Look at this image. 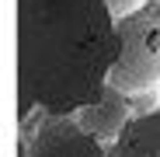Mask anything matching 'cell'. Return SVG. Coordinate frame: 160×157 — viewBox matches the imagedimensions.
<instances>
[{"label": "cell", "instance_id": "cell-1", "mask_svg": "<svg viewBox=\"0 0 160 157\" xmlns=\"http://www.w3.org/2000/svg\"><path fill=\"white\" fill-rule=\"evenodd\" d=\"M118 18L108 0H18V108L77 115L101 98L118 63Z\"/></svg>", "mask_w": 160, "mask_h": 157}, {"label": "cell", "instance_id": "cell-2", "mask_svg": "<svg viewBox=\"0 0 160 157\" xmlns=\"http://www.w3.org/2000/svg\"><path fill=\"white\" fill-rule=\"evenodd\" d=\"M118 63L108 77V87L122 91L129 101L160 105V7L146 4L143 11L118 18Z\"/></svg>", "mask_w": 160, "mask_h": 157}, {"label": "cell", "instance_id": "cell-3", "mask_svg": "<svg viewBox=\"0 0 160 157\" xmlns=\"http://www.w3.org/2000/svg\"><path fill=\"white\" fill-rule=\"evenodd\" d=\"M21 157H108V147L91 136L77 115H38V126L24 129Z\"/></svg>", "mask_w": 160, "mask_h": 157}, {"label": "cell", "instance_id": "cell-4", "mask_svg": "<svg viewBox=\"0 0 160 157\" xmlns=\"http://www.w3.org/2000/svg\"><path fill=\"white\" fill-rule=\"evenodd\" d=\"M136 115H139V112H132V101H129L122 91L104 87L98 101H91L87 108L77 112V122L84 126L91 136H98L104 147H112L125 129H129V122L136 119Z\"/></svg>", "mask_w": 160, "mask_h": 157}, {"label": "cell", "instance_id": "cell-5", "mask_svg": "<svg viewBox=\"0 0 160 157\" xmlns=\"http://www.w3.org/2000/svg\"><path fill=\"white\" fill-rule=\"evenodd\" d=\"M108 157H160V108L139 112L108 147Z\"/></svg>", "mask_w": 160, "mask_h": 157}, {"label": "cell", "instance_id": "cell-6", "mask_svg": "<svg viewBox=\"0 0 160 157\" xmlns=\"http://www.w3.org/2000/svg\"><path fill=\"white\" fill-rule=\"evenodd\" d=\"M150 4V0H108V7L115 11V18H129V14H136Z\"/></svg>", "mask_w": 160, "mask_h": 157}, {"label": "cell", "instance_id": "cell-7", "mask_svg": "<svg viewBox=\"0 0 160 157\" xmlns=\"http://www.w3.org/2000/svg\"><path fill=\"white\" fill-rule=\"evenodd\" d=\"M150 4H157V7H160V0H150Z\"/></svg>", "mask_w": 160, "mask_h": 157}]
</instances>
